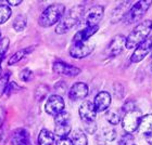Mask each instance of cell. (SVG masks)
<instances>
[{
    "instance_id": "37",
    "label": "cell",
    "mask_w": 152,
    "mask_h": 145,
    "mask_svg": "<svg viewBox=\"0 0 152 145\" xmlns=\"http://www.w3.org/2000/svg\"><path fill=\"white\" fill-rule=\"evenodd\" d=\"M150 67H151V70H152V57H151V62H150Z\"/></svg>"
},
{
    "instance_id": "26",
    "label": "cell",
    "mask_w": 152,
    "mask_h": 145,
    "mask_svg": "<svg viewBox=\"0 0 152 145\" xmlns=\"http://www.w3.org/2000/svg\"><path fill=\"white\" fill-rule=\"evenodd\" d=\"M101 136L104 139L105 142H112L116 139V131L113 128H108V129L103 130V133Z\"/></svg>"
},
{
    "instance_id": "8",
    "label": "cell",
    "mask_w": 152,
    "mask_h": 145,
    "mask_svg": "<svg viewBox=\"0 0 152 145\" xmlns=\"http://www.w3.org/2000/svg\"><path fill=\"white\" fill-rule=\"evenodd\" d=\"M103 14H104V7L101 6V4L92 6L87 11V13H86V17H85L86 27L98 26V23L101 21Z\"/></svg>"
},
{
    "instance_id": "36",
    "label": "cell",
    "mask_w": 152,
    "mask_h": 145,
    "mask_svg": "<svg viewBox=\"0 0 152 145\" xmlns=\"http://www.w3.org/2000/svg\"><path fill=\"white\" fill-rule=\"evenodd\" d=\"M146 141L148 142V144L149 145H152V133H150L149 136H146Z\"/></svg>"
},
{
    "instance_id": "20",
    "label": "cell",
    "mask_w": 152,
    "mask_h": 145,
    "mask_svg": "<svg viewBox=\"0 0 152 145\" xmlns=\"http://www.w3.org/2000/svg\"><path fill=\"white\" fill-rule=\"evenodd\" d=\"M71 131H72L71 125L70 123H66V125L56 126L53 133H54V136H57L58 139H66L67 136L71 134Z\"/></svg>"
},
{
    "instance_id": "7",
    "label": "cell",
    "mask_w": 152,
    "mask_h": 145,
    "mask_svg": "<svg viewBox=\"0 0 152 145\" xmlns=\"http://www.w3.org/2000/svg\"><path fill=\"white\" fill-rule=\"evenodd\" d=\"M95 44L89 41L72 44L70 48V55L74 59H84L94 51Z\"/></svg>"
},
{
    "instance_id": "32",
    "label": "cell",
    "mask_w": 152,
    "mask_h": 145,
    "mask_svg": "<svg viewBox=\"0 0 152 145\" xmlns=\"http://www.w3.org/2000/svg\"><path fill=\"white\" fill-rule=\"evenodd\" d=\"M84 123V128H85L86 132L89 134H94L97 131V123L96 121H91V123Z\"/></svg>"
},
{
    "instance_id": "27",
    "label": "cell",
    "mask_w": 152,
    "mask_h": 145,
    "mask_svg": "<svg viewBox=\"0 0 152 145\" xmlns=\"http://www.w3.org/2000/svg\"><path fill=\"white\" fill-rule=\"evenodd\" d=\"M19 77L23 82H28L31 80H33V78H34V72L29 68H24V70H21Z\"/></svg>"
},
{
    "instance_id": "31",
    "label": "cell",
    "mask_w": 152,
    "mask_h": 145,
    "mask_svg": "<svg viewBox=\"0 0 152 145\" xmlns=\"http://www.w3.org/2000/svg\"><path fill=\"white\" fill-rule=\"evenodd\" d=\"M136 109V103H135V101H133V100H127L125 103H124V105L122 106V112L123 113H129V112H132V110Z\"/></svg>"
},
{
    "instance_id": "33",
    "label": "cell",
    "mask_w": 152,
    "mask_h": 145,
    "mask_svg": "<svg viewBox=\"0 0 152 145\" xmlns=\"http://www.w3.org/2000/svg\"><path fill=\"white\" fill-rule=\"evenodd\" d=\"M56 145H72V142L69 138L66 139H58L57 142H56Z\"/></svg>"
},
{
    "instance_id": "1",
    "label": "cell",
    "mask_w": 152,
    "mask_h": 145,
    "mask_svg": "<svg viewBox=\"0 0 152 145\" xmlns=\"http://www.w3.org/2000/svg\"><path fill=\"white\" fill-rule=\"evenodd\" d=\"M85 14V7L83 4L73 7L72 9L69 11L66 15L63 16V19L61 20V22L59 23L56 27V33L61 35V34H66L70 29H72L74 26L79 24V22L82 21L83 16Z\"/></svg>"
},
{
    "instance_id": "3",
    "label": "cell",
    "mask_w": 152,
    "mask_h": 145,
    "mask_svg": "<svg viewBox=\"0 0 152 145\" xmlns=\"http://www.w3.org/2000/svg\"><path fill=\"white\" fill-rule=\"evenodd\" d=\"M152 30V21L147 20L139 23L135 28L130 32V34L126 37L127 49H135L137 46H139L141 42L146 40L149 34Z\"/></svg>"
},
{
    "instance_id": "14",
    "label": "cell",
    "mask_w": 152,
    "mask_h": 145,
    "mask_svg": "<svg viewBox=\"0 0 152 145\" xmlns=\"http://www.w3.org/2000/svg\"><path fill=\"white\" fill-rule=\"evenodd\" d=\"M94 105H95L97 112H105L108 109L109 106L111 105V95L107 91L99 92L96 95L94 100Z\"/></svg>"
},
{
    "instance_id": "13",
    "label": "cell",
    "mask_w": 152,
    "mask_h": 145,
    "mask_svg": "<svg viewBox=\"0 0 152 145\" xmlns=\"http://www.w3.org/2000/svg\"><path fill=\"white\" fill-rule=\"evenodd\" d=\"M89 93V88L87 83L83 81L75 82L72 87L70 88L69 91V98L72 101H79V100H84L87 98V95Z\"/></svg>"
},
{
    "instance_id": "34",
    "label": "cell",
    "mask_w": 152,
    "mask_h": 145,
    "mask_svg": "<svg viewBox=\"0 0 152 145\" xmlns=\"http://www.w3.org/2000/svg\"><path fill=\"white\" fill-rule=\"evenodd\" d=\"M95 141L98 143V145H105V141H104V139L102 138V136H97Z\"/></svg>"
},
{
    "instance_id": "15",
    "label": "cell",
    "mask_w": 152,
    "mask_h": 145,
    "mask_svg": "<svg viewBox=\"0 0 152 145\" xmlns=\"http://www.w3.org/2000/svg\"><path fill=\"white\" fill-rule=\"evenodd\" d=\"M11 145H32L28 131L23 128L14 130L11 138Z\"/></svg>"
},
{
    "instance_id": "21",
    "label": "cell",
    "mask_w": 152,
    "mask_h": 145,
    "mask_svg": "<svg viewBox=\"0 0 152 145\" xmlns=\"http://www.w3.org/2000/svg\"><path fill=\"white\" fill-rule=\"evenodd\" d=\"M13 29L15 30V32H23L24 29L26 28V26H27V19H26L25 16L22 15V14H20L18 15L14 19L13 21Z\"/></svg>"
},
{
    "instance_id": "11",
    "label": "cell",
    "mask_w": 152,
    "mask_h": 145,
    "mask_svg": "<svg viewBox=\"0 0 152 145\" xmlns=\"http://www.w3.org/2000/svg\"><path fill=\"white\" fill-rule=\"evenodd\" d=\"M126 46V37L124 35H116L112 38L107 49V54L110 57H115L123 51L124 47Z\"/></svg>"
},
{
    "instance_id": "4",
    "label": "cell",
    "mask_w": 152,
    "mask_h": 145,
    "mask_svg": "<svg viewBox=\"0 0 152 145\" xmlns=\"http://www.w3.org/2000/svg\"><path fill=\"white\" fill-rule=\"evenodd\" d=\"M152 4V0H141L134 4L129 9V11L126 13L124 17V21L126 24H133L137 23L138 21L142 19V16L146 14V12L149 10Z\"/></svg>"
},
{
    "instance_id": "19",
    "label": "cell",
    "mask_w": 152,
    "mask_h": 145,
    "mask_svg": "<svg viewBox=\"0 0 152 145\" xmlns=\"http://www.w3.org/2000/svg\"><path fill=\"white\" fill-rule=\"evenodd\" d=\"M56 142V136L54 133H52L50 130L42 129L39 132L38 136V144L39 145H53Z\"/></svg>"
},
{
    "instance_id": "17",
    "label": "cell",
    "mask_w": 152,
    "mask_h": 145,
    "mask_svg": "<svg viewBox=\"0 0 152 145\" xmlns=\"http://www.w3.org/2000/svg\"><path fill=\"white\" fill-rule=\"evenodd\" d=\"M138 132L145 136L152 133V114L146 115L141 118L139 127H138Z\"/></svg>"
},
{
    "instance_id": "5",
    "label": "cell",
    "mask_w": 152,
    "mask_h": 145,
    "mask_svg": "<svg viewBox=\"0 0 152 145\" xmlns=\"http://www.w3.org/2000/svg\"><path fill=\"white\" fill-rule=\"evenodd\" d=\"M141 118H142V113L138 108L132 110L129 113H126L124 115L123 118H122V127H123V129L126 131V133H130L132 134L133 132L138 130Z\"/></svg>"
},
{
    "instance_id": "29",
    "label": "cell",
    "mask_w": 152,
    "mask_h": 145,
    "mask_svg": "<svg viewBox=\"0 0 152 145\" xmlns=\"http://www.w3.org/2000/svg\"><path fill=\"white\" fill-rule=\"evenodd\" d=\"M10 47V39L7 37H3L0 39V57H3L7 51L9 50Z\"/></svg>"
},
{
    "instance_id": "22",
    "label": "cell",
    "mask_w": 152,
    "mask_h": 145,
    "mask_svg": "<svg viewBox=\"0 0 152 145\" xmlns=\"http://www.w3.org/2000/svg\"><path fill=\"white\" fill-rule=\"evenodd\" d=\"M105 119L108 120V123H110V125H112V126H116V125H118L121 121V119H122V117H121V113L118 112V110H109V112H107V114H105Z\"/></svg>"
},
{
    "instance_id": "38",
    "label": "cell",
    "mask_w": 152,
    "mask_h": 145,
    "mask_svg": "<svg viewBox=\"0 0 152 145\" xmlns=\"http://www.w3.org/2000/svg\"><path fill=\"white\" fill-rule=\"evenodd\" d=\"M151 51H152V50H151Z\"/></svg>"
},
{
    "instance_id": "24",
    "label": "cell",
    "mask_w": 152,
    "mask_h": 145,
    "mask_svg": "<svg viewBox=\"0 0 152 145\" xmlns=\"http://www.w3.org/2000/svg\"><path fill=\"white\" fill-rule=\"evenodd\" d=\"M70 118H71L70 113L63 110L62 113L58 114L57 116H54V123H56V126H59V125H66V123H70Z\"/></svg>"
},
{
    "instance_id": "25",
    "label": "cell",
    "mask_w": 152,
    "mask_h": 145,
    "mask_svg": "<svg viewBox=\"0 0 152 145\" xmlns=\"http://www.w3.org/2000/svg\"><path fill=\"white\" fill-rule=\"evenodd\" d=\"M27 53V51L25 49H23V50H19L18 52H15L14 54L11 55V57H9V61H8V65L10 66H12L14 64L19 63L20 61L22 60L23 57H25V54Z\"/></svg>"
},
{
    "instance_id": "2",
    "label": "cell",
    "mask_w": 152,
    "mask_h": 145,
    "mask_svg": "<svg viewBox=\"0 0 152 145\" xmlns=\"http://www.w3.org/2000/svg\"><path fill=\"white\" fill-rule=\"evenodd\" d=\"M65 6L62 3H53L48 6L41 12L38 17V24L41 27H50V26L60 22L61 19L64 16Z\"/></svg>"
},
{
    "instance_id": "35",
    "label": "cell",
    "mask_w": 152,
    "mask_h": 145,
    "mask_svg": "<svg viewBox=\"0 0 152 145\" xmlns=\"http://www.w3.org/2000/svg\"><path fill=\"white\" fill-rule=\"evenodd\" d=\"M8 3H9V6L18 7L19 4L22 3V0H8Z\"/></svg>"
},
{
    "instance_id": "12",
    "label": "cell",
    "mask_w": 152,
    "mask_h": 145,
    "mask_svg": "<svg viewBox=\"0 0 152 145\" xmlns=\"http://www.w3.org/2000/svg\"><path fill=\"white\" fill-rule=\"evenodd\" d=\"M52 70L58 75H63L67 77H75L82 72L80 68L64 63V62H54L52 65Z\"/></svg>"
},
{
    "instance_id": "9",
    "label": "cell",
    "mask_w": 152,
    "mask_h": 145,
    "mask_svg": "<svg viewBox=\"0 0 152 145\" xmlns=\"http://www.w3.org/2000/svg\"><path fill=\"white\" fill-rule=\"evenodd\" d=\"M152 50V37L147 38L146 40L141 42L139 46L135 48V51L133 52L130 61L132 63H139L149 54V52Z\"/></svg>"
},
{
    "instance_id": "10",
    "label": "cell",
    "mask_w": 152,
    "mask_h": 145,
    "mask_svg": "<svg viewBox=\"0 0 152 145\" xmlns=\"http://www.w3.org/2000/svg\"><path fill=\"white\" fill-rule=\"evenodd\" d=\"M79 117L83 123H91L95 121L97 117V110H96L94 102L84 101L79 107Z\"/></svg>"
},
{
    "instance_id": "30",
    "label": "cell",
    "mask_w": 152,
    "mask_h": 145,
    "mask_svg": "<svg viewBox=\"0 0 152 145\" xmlns=\"http://www.w3.org/2000/svg\"><path fill=\"white\" fill-rule=\"evenodd\" d=\"M10 75H11L10 72H6L4 75H2L1 77H0V95L6 91L7 87H8V85H9Z\"/></svg>"
},
{
    "instance_id": "16",
    "label": "cell",
    "mask_w": 152,
    "mask_h": 145,
    "mask_svg": "<svg viewBox=\"0 0 152 145\" xmlns=\"http://www.w3.org/2000/svg\"><path fill=\"white\" fill-rule=\"evenodd\" d=\"M98 26L94 27H85L84 29L77 32L73 37V44H78V42H85L89 38L94 36L96 33L98 32Z\"/></svg>"
},
{
    "instance_id": "28",
    "label": "cell",
    "mask_w": 152,
    "mask_h": 145,
    "mask_svg": "<svg viewBox=\"0 0 152 145\" xmlns=\"http://www.w3.org/2000/svg\"><path fill=\"white\" fill-rule=\"evenodd\" d=\"M118 145H135V138L130 133H125L121 136Z\"/></svg>"
},
{
    "instance_id": "23",
    "label": "cell",
    "mask_w": 152,
    "mask_h": 145,
    "mask_svg": "<svg viewBox=\"0 0 152 145\" xmlns=\"http://www.w3.org/2000/svg\"><path fill=\"white\" fill-rule=\"evenodd\" d=\"M12 15V10L7 4H1L0 6V25H2L11 17Z\"/></svg>"
},
{
    "instance_id": "6",
    "label": "cell",
    "mask_w": 152,
    "mask_h": 145,
    "mask_svg": "<svg viewBox=\"0 0 152 145\" xmlns=\"http://www.w3.org/2000/svg\"><path fill=\"white\" fill-rule=\"evenodd\" d=\"M65 108L63 98L59 94H52L48 98L46 104H45V110L46 113L51 116H57L58 114L62 113Z\"/></svg>"
},
{
    "instance_id": "18",
    "label": "cell",
    "mask_w": 152,
    "mask_h": 145,
    "mask_svg": "<svg viewBox=\"0 0 152 145\" xmlns=\"http://www.w3.org/2000/svg\"><path fill=\"white\" fill-rule=\"evenodd\" d=\"M70 140L72 142V145H88L87 136L80 129H76L72 131L70 134Z\"/></svg>"
}]
</instances>
